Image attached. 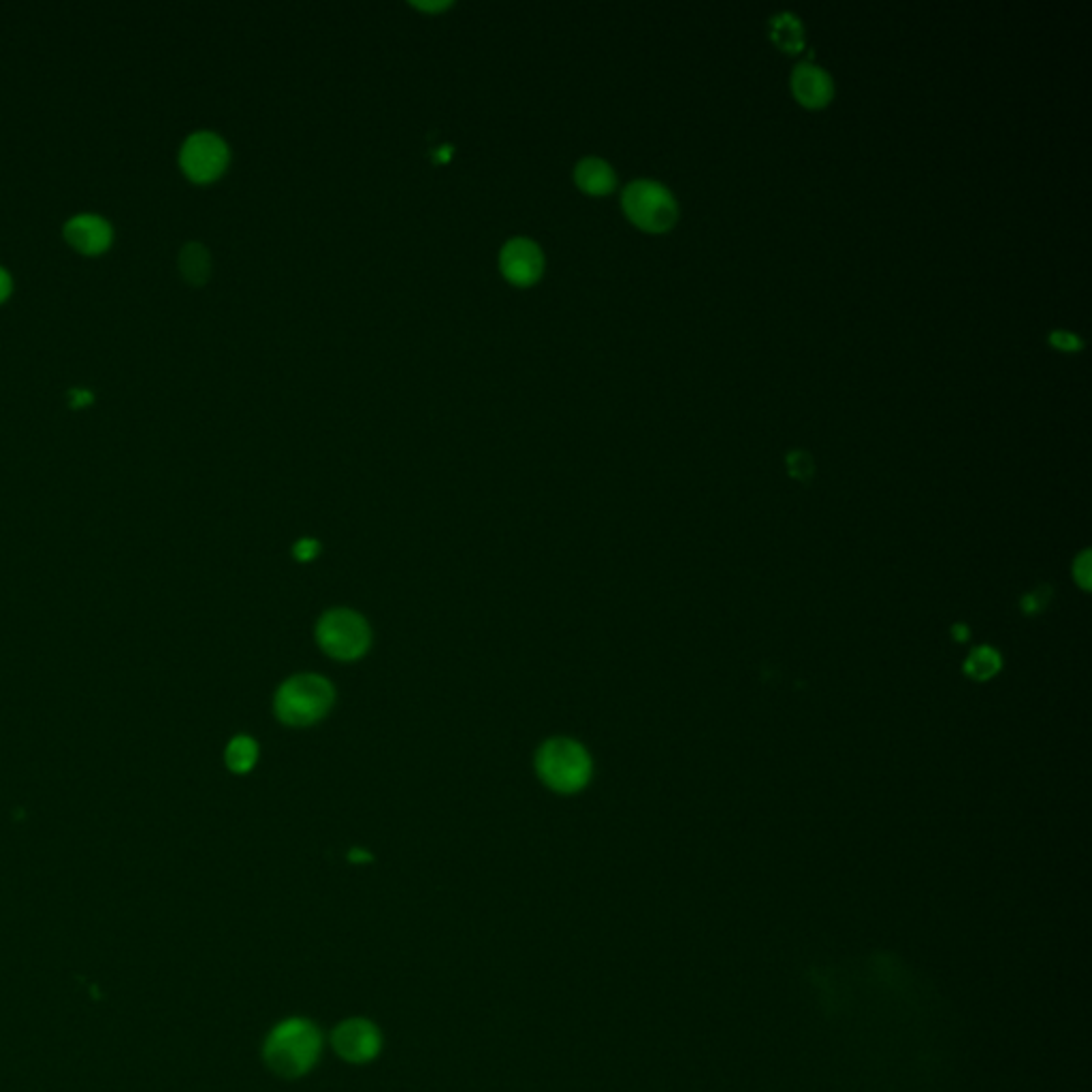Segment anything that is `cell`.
Listing matches in <instances>:
<instances>
[{
    "instance_id": "6da1fadb",
    "label": "cell",
    "mask_w": 1092,
    "mask_h": 1092,
    "mask_svg": "<svg viewBox=\"0 0 1092 1092\" xmlns=\"http://www.w3.org/2000/svg\"><path fill=\"white\" fill-rule=\"evenodd\" d=\"M323 1050L321 1030L306 1018H286L269 1030L263 1045L267 1067L280 1078H301L318 1063Z\"/></svg>"
},
{
    "instance_id": "7a4b0ae2",
    "label": "cell",
    "mask_w": 1092,
    "mask_h": 1092,
    "mask_svg": "<svg viewBox=\"0 0 1092 1092\" xmlns=\"http://www.w3.org/2000/svg\"><path fill=\"white\" fill-rule=\"evenodd\" d=\"M333 685L316 675L288 679L276 693V712L288 725H310L323 719L333 704Z\"/></svg>"
},
{
    "instance_id": "3957f363",
    "label": "cell",
    "mask_w": 1092,
    "mask_h": 1092,
    "mask_svg": "<svg viewBox=\"0 0 1092 1092\" xmlns=\"http://www.w3.org/2000/svg\"><path fill=\"white\" fill-rule=\"evenodd\" d=\"M538 775L559 794H574L583 790L591 777L589 753L579 742L568 738H555L544 742L538 751Z\"/></svg>"
},
{
    "instance_id": "277c9868",
    "label": "cell",
    "mask_w": 1092,
    "mask_h": 1092,
    "mask_svg": "<svg viewBox=\"0 0 1092 1092\" xmlns=\"http://www.w3.org/2000/svg\"><path fill=\"white\" fill-rule=\"evenodd\" d=\"M628 218L651 233L669 231L677 222L679 207L673 192L660 181L636 179L621 196Z\"/></svg>"
},
{
    "instance_id": "5b68a950",
    "label": "cell",
    "mask_w": 1092,
    "mask_h": 1092,
    "mask_svg": "<svg viewBox=\"0 0 1092 1092\" xmlns=\"http://www.w3.org/2000/svg\"><path fill=\"white\" fill-rule=\"evenodd\" d=\"M316 639L331 658L359 660L370 647V628L361 615L338 609L329 611L316 628Z\"/></svg>"
},
{
    "instance_id": "8992f818",
    "label": "cell",
    "mask_w": 1092,
    "mask_h": 1092,
    "mask_svg": "<svg viewBox=\"0 0 1092 1092\" xmlns=\"http://www.w3.org/2000/svg\"><path fill=\"white\" fill-rule=\"evenodd\" d=\"M229 162V147L222 136L209 131L192 133L181 145L179 164L184 173L194 181L216 179Z\"/></svg>"
},
{
    "instance_id": "52a82bcc",
    "label": "cell",
    "mask_w": 1092,
    "mask_h": 1092,
    "mask_svg": "<svg viewBox=\"0 0 1092 1092\" xmlns=\"http://www.w3.org/2000/svg\"><path fill=\"white\" fill-rule=\"evenodd\" d=\"M333 1048L346 1063L366 1065L381 1054L383 1035L372 1020L351 1018L344 1020L333 1030Z\"/></svg>"
},
{
    "instance_id": "ba28073f",
    "label": "cell",
    "mask_w": 1092,
    "mask_h": 1092,
    "mask_svg": "<svg viewBox=\"0 0 1092 1092\" xmlns=\"http://www.w3.org/2000/svg\"><path fill=\"white\" fill-rule=\"evenodd\" d=\"M499 269L504 278L517 286H532L538 282L544 269V256L536 241L527 237H514L506 241L499 252Z\"/></svg>"
},
{
    "instance_id": "9c48e42d",
    "label": "cell",
    "mask_w": 1092,
    "mask_h": 1092,
    "mask_svg": "<svg viewBox=\"0 0 1092 1092\" xmlns=\"http://www.w3.org/2000/svg\"><path fill=\"white\" fill-rule=\"evenodd\" d=\"M65 237L71 244L86 252L97 254L112 244V224L97 214H78L65 224Z\"/></svg>"
},
{
    "instance_id": "30bf717a",
    "label": "cell",
    "mask_w": 1092,
    "mask_h": 1092,
    "mask_svg": "<svg viewBox=\"0 0 1092 1092\" xmlns=\"http://www.w3.org/2000/svg\"><path fill=\"white\" fill-rule=\"evenodd\" d=\"M792 90L794 97L805 108L817 110L830 103L834 95V82L822 67L802 63L792 73Z\"/></svg>"
},
{
    "instance_id": "8fae6325",
    "label": "cell",
    "mask_w": 1092,
    "mask_h": 1092,
    "mask_svg": "<svg viewBox=\"0 0 1092 1092\" xmlns=\"http://www.w3.org/2000/svg\"><path fill=\"white\" fill-rule=\"evenodd\" d=\"M574 179L576 184H579V188L589 194H606L611 192L617 184V175L613 171V166L596 156H587L576 164Z\"/></svg>"
},
{
    "instance_id": "7c38bea8",
    "label": "cell",
    "mask_w": 1092,
    "mask_h": 1092,
    "mask_svg": "<svg viewBox=\"0 0 1092 1092\" xmlns=\"http://www.w3.org/2000/svg\"><path fill=\"white\" fill-rule=\"evenodd\" d=\"M770 39L779 45L781 50L790 54H800L805 50V26L796 18L794 13H777L775 18L768 22Z\"/></svg>"
},
{
    "instance_id": "4fadbf2b",
    "label": "cell",
    "mask_w": 1092,
    "mask_h": 1092,
    "mask_svg": "<svg viewBox=\"0 0 1092 1092\" xmlns=\"http://www.w3.org/2000/svg\"><path fill=\"white\" fill-rule=\"evenodd\" d=\"M177 263H179V271L184 273V278L190 284H203L209 278L211 259H209L207 248L199 244V241H190V244L181 248Z\"/></svg>"
},
{
    "instance_id": "5bb4252c",
    "label": "cell",
    "mask_w": 1092,
    "mask_h": 1092,
    "mask_svg": "<svg viewBox=\"0 0 1092 1092\" xmlns=\"http://www.w3.org/2000/svg\"><path fill=\"white\" fill-rule=\"evenodd\" d=\"M256 757H259V747H256V742L250 736H235L224 753L226 766L237 772V775L252 770Z\"/></svg>"
},
{
    "instance_id": "9a60e30c",
    "label": "cell",
    "mask_w": 1092,
    "mask_h": 1092,
    "mask_svg": "<svg viewBox=\"0 0 1092 1092\" xmlns=\"http://www.w3.org/2000/svg\"><path fill=\"white\" fill-rule=\"evenodd\" d=\"M998 669H1000L998 656L994 654L992 649H988V647L977 649L975 654H970V658H968V662H966V673H968L970 677H975V679H988V677H992Z\"/></svg>"
},
{
    "instance_id": "2e32d148",
    "label": "cell",
    "mask_w": 1092,
    "mask_h": 1092,
    "mask_svg": "<svg viewBox=\"0 0 1092 1092\" xmlns=\"http://www.w3.org/2000/svg\"><path fill=\"white\" fill-rule=\"evenodd\" d=\"M787 467H790L792 476H796L800 480H807L813 474V459L809 457L805 450H794V452L787 454Z\"/></svg>"
},
{
    "instance_id": "e0dca14e",
    "label": "cell",
    "mask_w": 1092,
    "mask_h": 1092,
    "mask_svg": "<svg viewBox=\"0 0 1092 1092\" xmlns=\"http://www.w3.org/2000/svg\"><path fill=\"white\" fill-rule=\"evenodd\" d=\"M1050 344L1056 346V348H1060V351H1067V353L1080 351V348L1084 346L1080 336H1075V333L1065 331V329H1054V331L1050 333Z\"/></svg>"
},
{
    "instance_id": "ac0fdd59",
    "label": "cell",
    "mask_w": 1092,
    "mask_h": 1092,
    "mask_svg": "<svg viewBox=\"0 0 1092 1092\" xmlns=\"http://www.w3.org/2000/svg\"><path fill=\"white\" fill-rule=\"evenodd\" d=\"M318 551H321V546H318L316 540H310V538H303L295 544V559L299 561H310L318 555Z\"/></svg>"
},
{
    "instance_id": "d6986e66",
    "label": "cell",
    "mask_w": 1092,
    "mask_h": 1092,
    "mask_svg": "<svg viewBox=\"0 0 1092 1092\" xmlns=\"http://www.w3.org/2000/svg\"><path fill=\"white\" fill-rule=\"evenodd\" d=\"M71 400H73V406H84V404L93 402V393L84 391V389H73L71 391Z\"/></svg>"
},
{
    "instance_id": "ffe728a7",
    "label": "cell",
    "mask_w": 1092,
    "mask_h": 1092,
    "mask_svg": "<svg viewBox=\"0 0 1092 1092\" xmlns=\"http://www.w3.org/2000/svg\"><path fill=\"white\" fill-rule=\"evenodd\" d=\"M9 293H11V276L5 267H0V301L7 299Z\"/></svg>"
},
{
    "instance_id": "44dd1931",
    "label": "cell",
    "mask_w": 1092,
    "mask_h": 1092,
    "mask_svg": "<svg viewBox=\"0 0 1092 1092\" xmlns=\"http://www.w3.org/2000/svg\"><path fill=\"white\" fill-rule=\"evenodd\" d=\"M412 5L422 11H444L446 7H450V3H412Z\"/></svg>"
},
{
    "instance_id": "7402d4cb",
    "label": "cell",
    "mask_w": 1092,
    "mask_h": 1092,
    "mask_svg": "<svg viewBox=\"0 0 1092 1092\" xmlns=\"http://www.w3.org/2000/svg\"><path fill=\"white\" fill-rule=\"evenodd\" d=\"M348 858H351L353 862H368V860H370V854L359 852V849H355V852L348 854Z\"/></svg>"
}]
</instances>
